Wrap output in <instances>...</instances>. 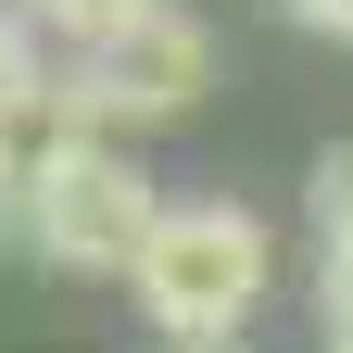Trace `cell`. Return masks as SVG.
I'll list each match as a JSON object with an SVG mask.
<instances>
[{
    "label": "cell",
    "mask_w": 353,
    "mask_h": 353,
    "mask_svg": "<svg viewBox=\"0 0 353 353\" xmlns=\"http://www.w3.org/2000/svg\"><path fill=\"white\" fill-rule=\"evenodd\" d=\"M265 290H278V240H265L252 202H164L152 252L126 265V303L164 328V353L176 341H240Z\"/></svg>",
    "instance_id": "1"
},
{
    "label": "cell",
    "mask_w": 353,
    "mask_h": 353,
    "mask_svg": "<svg viewBox=\"0 0 353 353\" xmlns=\"http://www.w3.org/2000/svg\"><path fill=\"white\" fill-rule=\"evenodd\" d=\"M152 228H164V190H152V164L126 139L63 152L38 176V202H26V252L63 265V278H126V265L152 252Z\"/></svg>",
    "instance_id": "2"
},
{
    "label": "cell",
    "mask_w": 353,
    "mask_h": 353,
    "mask_svg": "<svg viewBox=\"0 0 353 353\" xmlns=\"http://www.w3.org/2000/svg\"><path fill=\"white\" fill-rule=\"evenodd\" d=\"M88 88H101V126H114V139H126V126H176L214 88V26L176 13V0H152L114 51H88Z\"/></svg>",
    "instance_id": "3"
},
{
    "label": "cell",
    "mask_w": 353,
    "mask_h": 353,
    "mask_svg": "<svg viewBox=\"0 0 353 353\" xmlns=\"http://www.w3.org/2000/svg\"><path fill=\"white\" fill-rule=\"evenodd\" d=\"M13 13H26L38 38H63V51L88 63V51H114V38H126V26H139V13H152V0H13Z\"/></svg>",
    "instance_id": "4"
},
{
    "label": "cell",
    "mask_w": 353,
    "mask_h": 353,
    "mask_svg": "<svg viewBox=\"0 0 353 353\" xmlns=\"http://www.w3.org/2000/svg\"><path fill=\"white\" fill-rule=\"evenodd\" d=\"M303 202H316V240L328 252H353V126L316 152V176H303Z\"/></svg>",
    "instance_id": "5"
},
{
    "label": "cell",
    "mask_w": 353,
    "mask_h": 353,
    "mask_svg": "<svg viewBox=\"0 0 353 353\" xmlns=\"http://www.w3.org/2000/svg\"><path fill=\"white\" fill-rule=\"evenodd\" d=\"M38 76H51V63H38V26L13 13V0H0V114H13V101H26Z\"/></svg>",
    "instance_id": "6"
},
{
    "label": "cell",
    "mask_w": 353,
    "mask_h": 353,
    "mask_svg": "<svg viewBox=\"0 0 353 353\" xmlns=\"http://www.w3.org/2000/svg\"><path fill=\"white\" fill-rule=\"evenodd\" d=\"M316 303H328V353H353V252H328V278H316Z\"/></svg>",
    "instance_id": "7"
},
{
    "label": "cell",
    "mask_w": 353,
    "mask_h": 353,
    "mask_svg": "<svg viewBox=\"0 0 353 353\" xmlns=\"http://www.w3.org/2000/svg\"><path fill=\"white\" fill-rule=\"evenodd\" d=\"M278 13H290L303 38H353V0H278Z\"/></svg>",
    "instance_id": "8"
},
{
    "label": "cell",
    "mask_w": 353,
    "mask_h": 353,
    "mask_svg": "<svg viewBox=\"0 0 353 353\" xmlns=\"http://www.w3.org/2000/svg\"><path fill=\"white\" fill-rule=\"evenodd\" d=\"M176 353H252V341H176Z\"/></svg>",
    "instance_id": "9"
}]
</instances>
